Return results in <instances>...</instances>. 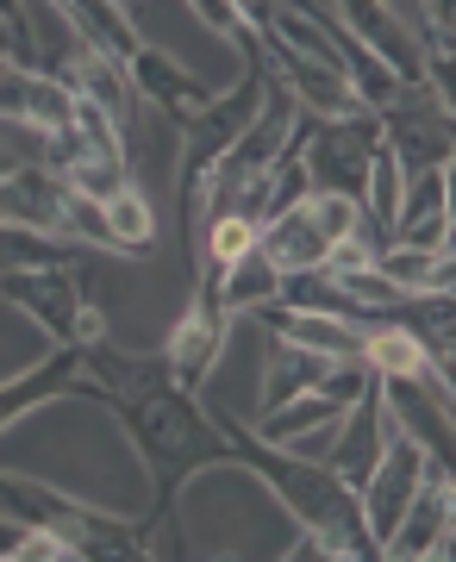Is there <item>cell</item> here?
Masks as SVG:
<instances>
[{
	"label": "cell",
	"instance_id": "1",
	"mask_svg": "<svg viewBox=\"0 0 456 562\" xmlns=\"http://www.w3.org/2000/svg\"><path fill=\"white\" fill-rule=\"evenodd\" d=\"M81 369L94 375V401L113 406L125 438L138 443V462L151 475V525H144V543H151L181 487L200 482L207 469H225V438L194 387H181L163 369V357H132L113 338H100L94 350H81Z\"/></svg>",
	"mask_w": 456,
	"mask_h": 562
},
{
	"label": "cell",
	"instance_id": "2",
	"mask_svg": "<svg viewBox=\"0 0 456 562\" xmlns=\"http://www.w3.org/2000/svg\"><path fill=\"white\" fill-rule=\"evenodd\" d=\"M207 413H213L219 438H225V469H244L257 487H269V494L288 506V519L325 543V557H351V562L376 557V538H369V525H363L357 487L337 482L319 457H294V450H281V443L257 438V431H251L238 413H225V406H207Z\"/></svg>",
	"mask_w": 456,
	"mask_h": 562
},
{
	"label": "cell",
	"instance_id": "3",
	"mask_svg": "<svg viewBox=\"0 0 456 562\" xmlns=\"http://www.w3.org/2000/svg\"><path fill=\"white\" fill-rule=\"evenodd\" d=\"M244 57H251V69L238 76V88H225V94H213V101L200 106L194 120L181 125V169H176V201H181V225L194 232L200 225V201H207V176L219 169V157L238 144V132L251 120H257L263 94H269V63L257 57V38H244Z\"/></svg>",
	"mask_w": 456,
	"mask_h": 562
},
{
	"label": "cell",
	"instance_id": "4",
	"mask_svg": "<svg viewBox=\"0 0 456 562\" xmlns=\"http://www.w3.org/2000/svg\"><path fill=\"white\" fill-rule=\"evenodd\" d=\"M0 519L20 525H44L69 543V557H151L144 543V525H125L113 513H100L88 501H69L51 482H32V475H7L0 469Z\"/></svg>",
	"mask_w": 456,
	"mask_h": 562
},
{
	"label": "cell",
	"instance_id": "5",
	"mask_svg": "<svg viewBox=\"0 0 456 562\" xmlns=\"http://www.w3.org/2000/svg\"><path fill=\"white\" fill-rule=\"evenodd\" d=\"M0 294L7 306H20L51 344L69 350H94L107 338V313L88 301V281L76 262H51V269H0Z\"/></svg>",
	"mask_w": 456,
	"mask_h": 562
},
{
	"label": "cell",
	"instance_id": "6",
	"mask_svg": "<svg viewBox=\"0 0 456 562\" xmlns=\"http://www.w3.org/2000/svg\"><path fill=\"white\" fill-rule=\"evenodd\" d=\"M351 232H357V201L313 188L307 201H294L288 213H276V220L263 225L257 250L269 257V269H276V276H288V269H319V262L332 257Z\"/></svg>",
	"mask_w": 456,
	"mask_h": 562
},
{
	"label": "cell",
	"instance_id": "7",
	"mask_svg": "<svg viewBox=\"0 0 456 562\" xmlns=\"http://www.w3.org/2000/svg\"><path fill=\"white\" fill-rule=\"evenodd\" d=\"M432 462H437V457L419 443V431H407V425H400L394 401H388L381 450H376V462H369V475L357 482V506H363V525H369L376 550H381V538L394 531V519L407 513V501L419 494V482L432 475Z\"/></svg>",
	"mask_w": 456,
	"mask_h": 562
},
{
	"label": "cell",
	"instance_id": "8",
	"mask_svg": "<svg viewBox=\"0 0 456 562\" xmlns=\"http://www.w3.org/2000/svg\"><path fill=\"white\" fill-rule=\"evenodd\" d=\"M294 120H300V106H294V94L281 88V81H269V94H263V106H257V120L238 132V144L219 157V169L207 176V201H200V225L207 220H219L225 206L238 201V188L244 181H257L269 162L288 150V138H294Z\"/></svg>",
	"mask_w": 456,
	"mask_h": 562
},
{
	"label": "cell",
	"instance_id": "9",
	"mask_svg": "<svg viewBox=\"0 0 456 562\" xmlns=\"http://www.w3.org/2000/svg\"><path fill=\"white\" fill-rule=\"evenodd\" d=\"M376 144H381L376 113H344V120H307V144H300V157H307L313 188L357 201L363 176H369V157H376Z\"/></svg>",
	"mask_w": 456,
	"mask_h": 562
},
{
	"label": "cell",
	"instance_id": "10",
	"mask_svg": "<svg viewBox=\"0 0 456 562\" xmlns=\"http://www.w3.org/2000/svg\"><path fill=\"white\" fill-rule=\"evenodd\" d=\"M225 306H219V288H213V276L200 269L194 276V301H188V313L176 319V331H169V344H163V369L176 375L181 387H194L200 394V382L219 369V357H225Z\"/></svg>",
	"mask_w": 456,
	"mask_h": 562
},
{
	"label": "cell",
	"instance_id": "11",
	"mask_svg": "<svg viewBox=\"0 0 456 562\" xmlns=\"http://www.w3.org/2000/svg\"><path fill=\"white\" fill-rule=\"evenodd\" d=\"M451 525H456V487H451V475H444V462H432V475L419 482V494L407 501V513H400L394 531L381 538L376 557H388V562L451 557Z\"/></svg>",
	"mask_w": 456,
	"mask_h": 562
},
{
	"label": "cell",
	"instance_id": "12",
	"mask_svg": "<svg viewBox=\"0 0 456 562\" xmlns=\"http://www.w3.org/2000/svg\"><path fill=\"white\" fill-rule=\"evenodd\" d=\"M337 25L363 50H376V63H388L400 81H425V38L400 20L388 0H337Z\"/></svg>",
	"mask_w": 456,
	"mask_h": 562
},
{
	"label": "cell",
	"instance_id": "13",
	"mask_svg": "<svg viewBox=\"0 0 456 562\" xmlns=\"http://www.w3.org/2000/svg\"><path fill=\"white\" fill-rule=\"evenodd\" d=\"M125 76H132V94H138V101H151L157 113H169L176 125H188L200 106L219 94V88H207L194 69H181L169 50H157V44H138V57L125 63Z\"/></svg>",
	"mask_w": 456,
	"mask_h": 562
},
{
	"label": "cell",
	"instance_id": "14",
	"mask_svg": "<svg viewBox=\"0 0 456 562\" xmlns=\"http://www.w3.org/2000/svg\"><path fill=\"white\" fill-rule=\"evenodd\" d=\"M76 382H81V350H69V344H57V350L38 357V362H25L20 375H7V382H0V431H7V425H20L25 413H38V406L63 401Z\"/></svg>",
	"mask_w": 456,
	"mask_h": 562
},
{
	"label": "cell",
	"instance_id": "15",
	"mask_svg": "<svg viewBox=\"0 0 456 562\" xmlns=\"http://www.w3.org/2000/svg\"><path fill=\"white\" fill-rule=\"evenodd\" d=\"M251 319H257L263 331L288 338V344L325 350V357H363V325H357V319H344V313H300V306L263 301V306H251Z\"/></svg>",
	"mask_w": 456,
	"mask_h": 562
},
{
	"label": "cell",
	"instance_id": "16",
	"mask_svg": "<svg viewBox=\"0 0 456 562\" xmlns=\"http://www.w3.org/2000/svg\"><path fill=\"white\" fill-rule=\"evenodd\" d=\"M51 7H57L63 25H69L88 50H100L107 63L125 69V63L138 57L144 38H138V25H132V13H125L120 0H51Z\"/></svg>",
	"mask_w": 456,
	"mask_h": 562
},
{
	"label": "cell",
	"instance_id": "17",
	"mask_svg": "<svg viewBox=\"0 0 456 562\" xmlns=\"http://www.w3.org/2000/svg\"><path fill=\"white\" fill-rule=\"evenodd\" d=\"M388 319L413 331V344L425 350V362H432V382L451 387V350H456L451 325H456V294H407V301H400L394 313H388Z\"/></svg>",
	"mask_w": 456,
	"mask_h": 562
},
{
	"label": "cell",
	"instance_id": "18",
	"mask_svg": "<svg viewBox=\"0 0 456 562\" xmlns=\"http://www.w3.org/2000/svg\"><path fill=\"white\" fill-rule=\"evenodd\" d=\"M376 269L407 294H456V257L451 250H400V244H381Z\"/></svg>",
	"mask_w": 456,
	"mask_h": 562
},
{
	"label": "cell",
	"instance_id": "19",
	"mask_svg": "<svg viewBox=\"0 0 456 562\" xmlns=\"http://www.w3.org/2000/svg\"><path fill=\"white\" fill-rule=\"evenodd\" d=\"M100 213H107L113 250H125V257H144V250L157 244V213H151V201L138 194V181H132V188H120V194H107V201H100Z\"/></svg>",
	"mask_w": 456,
	"mask_h": 562
},
{
	"label": "cell",
	"instance_id": "20",
	"mask_svg": "<svg viewBox=\"0 0 456 562\" xmlns=\"http://www.w3.org/2000/svg\"><path fill=\"white\" fill-rule=\"evenodd\" d=\"M51 262H81V244L0 220V269H51Z\"/></svg>",
	"mask_w": 456,
	"mask_h": 562
},
{
	"label": "cell",
	"instance_id": "21",
	"mask_svg": "<svg viewBox=\"0 0 456 562\" xmlns=\"http://www.w3.org/2000/svg\"><path fill=\"white\" fill-rule=\"evenodd\" d=\"M251 244H257V225L238 220V213H219V220L200 225V269H213L219 276V269H232Z\"/></svg>",
	"mask_w": 456,
	"mask_h": 562
},
{
	"label": "cell",
	"instance_id": "22",
	"mask_svg": "<svg viewBox=\"0 0 456 562\" xmlns=\"http://www.w3.org/2000/svg\"><path fill=\"white\" fill-rule=\"evenodd\" d=\"M188 7H194V20L207 25V32H219V38H232V44L257 38V32L238 20V7H232V0H188Z\"/></svg>",
	"mask_w": 456,
	"mask_h": 562
}]
</instances>
